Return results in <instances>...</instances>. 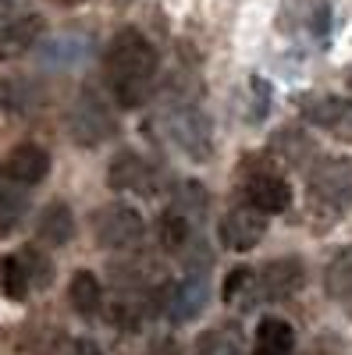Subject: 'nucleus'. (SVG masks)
I'll list each match as a JSON object with an SVG mask.
<instances>
[{
  "label": "nucleus",
  "mask_w": 352,
  "mask_h": 355,
  "mask_svg": "<svg viewBox=\"0 0 352 355\" xmlns=\"http://www.w3.org/2000/svg\"><path fill=\"white\" fill-rule=\"evenodd\" d=\"M160 125H164L167 142H171L182 157H189V160H196V164L210 160V153H214L210 121H207V114H203L196 103H189V100L171 103V107L160 114Z\"/></svg>",
  "instance_id": "nucleus-2"
},
{
  "label": "nucleus",
  "mask_w": 352,
  "mask_h": 355,
  "mask_svg": "<svg viewBox=\"0 0 352 355\" xmlns=\"http://www.w3.org/2000/svg\"><path fill=\"white\" fill-rule=\"evenodd\" d=\"M107 185L114 192H139V196H157V171L135 150H121L107 167Z\"/></svg>",
  "instance_id": "nucleus-7"
},
{
  "label": "nucleus",
  "mask_w": 352,
  "mask_h": 355,
  "mask_svg": "<svg viewBox=\"0 0 352 355\" xmlns=\"http://www.w3.org/2000/svg\"><path fill=\"white\" fill-rule=\"evenodd\" d=\"M185 252V274H207L210 270V249H207V242H192V249L185 245L182 249Z\"/></svg>",
  "instance_id": "nucleus-29"
},
{
  "label": "nucleus",
  "mask_w": 352,
  "mask_h": 355,
  "mask_svg": "<svg viewBox=\"0 0 352 355\" xmlns=\"http://www.w3.org/2000/svg\"><path fill=\"white\" fill-rule=\"evenodd\" d=\"M68 302L78 316H97L100 306H103V284L93 270H75L72 274V284H68Z\"/></svg>",
  "instance_id": "nucleus-14"
},
{
  "label": "nucleus",
  "mask_w": 352,
  "mask_h": 355,
  "mask_svg": "<svg viewBox=\"0 0 352 355\" xmlns=\"http://www.w3.org/2000/svg\"><path fill=\"white\" fill-rule=\"evenodd\" d=\"M207 302H210V281H207V274H189L178 284L167 288L160 306H164L167 320L182 327V323H192L203 309H207Z\"/></svg>",
  "instance_id": "nucleus-8"
},
{
  "label": "nucleus",
  "mask_w": 352,
  "mask_h": 355,
  "mask_svg": "<svg viewBox=\"0 0 352 355\" xmlns=\"http://www.w3.org/2000/svg\"><path fill=\"white\" fill-rule=\"evenodd\" d=\"M68 135H72L75 146H82V150H97V146H103L107 139L117 135V121H114L110 107L93 93V89H85V93L72 103Z\"/></svg>",
  "instance_id": "nucleus-5"
},
{
  "label": "nucleus",
  "mask_w": 352,
  "mask_h": 355,
  "mask_svg": "<svg viewBox=\"0 0 352 355\" xmlns=\"http://www.w3.org/2000/svg\"><path fill=\"white\" fill-rule=\"evenodd\" d=\"M28 288H33V284H28L22 256H4V259H0V291H4L11 302H22L28 295Z\"/></svg>",
  "instance_id": "nucleus-22"
},
{
  "label": "nucleus",
  "mask_w": 352,
  "mask_h": 355,
  "mask_svg": "<svg viewBox=\"0 0 352 355\" xmlns=\"http://www.w3.org/2000/svg\"><path fill=\"white\" fill-rule=\"evenodd\" d=\"M192 355H242V334L235 323H224V327H210L196 338Z\"/></svg>",
  "instance_id": "nucleus-20"
},
{
  "label": "nucleus",
  "mask_w": 352,
  "mask_h": 355,
  "mask_svg": "<svg viewBox=\"0 0 352 355\" xmlns=\"http://www.w3.org/2000/svg\"><path fill=\"white\" fill-rule=\"evenodd\" d=\"M47 174H50V153L43 150V146L22 142V146H15V150H11V157H8V178H11L15 185H22V189L40 185Z\"/></svg>",
  "instance_id": "nucleus-11"
},
{
  "label": "nucleus",
  "mask_w": 352,
  "mask_h": 355,
  "mask_svg": "<svg viewBox=\"0 0 352 355\" xmlns=\"http://www.w3.org/2000/svg\"><path fill=\"white\" fill-rule=\"evenodd\" d=\"M253 288H256V274L249 270V266H235V270L224 277V284H221V299H224L228 306L246 302L249 295H253Z\"/></svg>",
  "instance_id": "nucleus-25"
},
{
  "label": "nucleus",
  "mask_w": 352,
  "mask_h": 355,
  "mask_svg": "<svg viewBox=\"0 0 352 355\" xmlns=\"http://www.w3.org/2000/svg\"><path fill=\"white\" fill-rule=\"evenodd\" d=\"M142 316H146V302L142 299H121V302L110 306V323L121 327V331H139Z\"/></svg>",
  "instance_id": "nucleus-27"
},
{
  "label": "nucleus",
  "mask_w": 352,
  "mask_h": 355,
  "mask_svg": "<svg viewBox=\"0 0 352 355\" xmlns=\"http://www.w3.org/2000/svg\"><path fill=\"white\" fill-rule=\"evenodd\" d=\"M310 202L324 217H342L352 206V160L324 157L310 171Z\"/></svg>",
  "instance_id": "nucleus-3"
},
{
  "label": "nucleus",
  "mask_w": 352,
  "mask_h": 355,
  "mask_svg": "<svg viewBox=\"0 0 352 355\" xmlns=\"http://www.w3.org/2000/svg\"><path fill=\"white\" fill-rule=\"evenodd\" d=\"M292 348H296V331H292L281 316H263L260 327H256V352L288 355Z\"/></svg>",
  "instance_id": "nucleus-17"
},
{
  "label": "nucleus",
  "mask_w": 352,
  "mask_h": 355,
  "mask_svg": "<svg viewBox=\"0 0 352 355\" xmlns=\"http://www.w3.org/2000/svg\"><path fill=\"white\" fill-rule=\"evenodd\" d=\"M263 231H267V214L253 210V206H235L217 224V239L228 252H249L260 245Z\"/></svg>",
  "instance_id": "nucleus-6"
},
{
  "label": "nucleus",
  "mask_w": 352,
  "mask_h": 355,
  "mask_svg": "<svg viewBox=\"0 0 352 355\" xmlns=\"http://www.w3.org/2000/svg\"><path fill=\"white\" fill-rule=\"evenodd\" d=\"M93 239L100 249L110 252H132L146 239V220L135 206L128 202H110L93 217Z\"/></svg>",
  "instance_id": "nucleus-4"
},
{
  "label": "nucleus",
  "mask_w": 352,
  "mask_h": 355,
  "mask_svg": "<svg viewBox=\"0 0 352 355\" xmlns=\"http://www.w3.org/2000/svg\"><path fill=\"white\" fill-rule=\"evenodd\" d=\"M43 33H47V21L40 15H18L4 21L0 25V61H18L28 50H36Z\"/></svg>",
  "instance_id": "nucleus-10"
},
{
  "label": "nucleus",
  "mask_w": 352,
  "mask_h": 355,
  "mask_svg": "<svg viewBox=\"0 0 352 355\" xmlns=\"http://www.w3.org/2000/svg\"><path fill=\"white\" fill-rule=\"evenodd\" d=\"M72 234H75V217H72V210H68L65 202H50L47 210L40 214V220H36V239H40L43 245L57 249V245H68Z\"/></svg>",
  "instance_id": "nucleus-13"
},
{
  "label": "nucleus",
  "mask_w": 352,
  "mask_h": 355,
  "mask_svg": "<svg viewBox=\"0 0 352 355\" xmlns=\"http://www.w3.org/2000/svg\"><path fill=\"white\" fill-rule=\"evenodd\" d=\"M274 153H278L285 164L299 167V160H303L306 153H313V142L303 139L296 128H285V132H278V139H274Z\"/></svg>",
  "instance_id": "nucleus-26"
},
{
  "label": "nucleus",
  "mask_w": 352,
  "mask_h": 355,
  "mask_svg": "<svg viewBox=\"0 0 352 355\" xmlns=\"http://www.w3.org/2000/svg\"><path fill=\"white\" fill-rule=\"evenodd\" d=\"M18 256H22V266H25L28 284H33V288H50V284H53V263H50L36 245H25Z\"/></svg>",
  "instance_id": "nucleus-24"
},
{
  "label": "nucleus",
  "mask_w": 352,
  "mask_h": 355,
  "mask_svg": "<svg viewBox=\"0 0 352 355\" xmlns=\"http://www.w3.org/2000/svg\"><path fill=\"white\" fill-rule=\"evenodd\" d=\"M328 25H331V8H328V4H320L317 15H313V33H317L320 40H328Z\"/></svg>",
  "instance_id": "nucleus-31"
},
{
  "label": "nucleus",
  "mask_w": 352,
  "mask_h": 355,
  "mask_svg": "<svg viewBox=\"0 0 352 355\" xmlns=\"http://www.w3.org/2000/svg\"><path fill=\"white\" fill-rule=\"evenodd\" d=\"M324 291L338 302H349L352 299V245L338 249L328 266H324Z\"/></svg>",
  "instance_id": "nucleus-16"
},
{
  "label": "nucleus",
  "mask_w": 352,
  "mask_h": 355,
  "mask_svg": "<svg viewBox=\"0 0 352 355\" xmlns=\"http://www.w3.org/2000/svg\"><path fill=\"white\" fill-rule=\"evenodd\" d=\"M256 281H260V295L267 302H285L306 284V266L296 256H281L263 266V274Z\"/></svg>",
  "instance_id": "nucleus-9"
},
{
  "label": "nucleus",
  "mask_w": 352,
  "mask_h": 355,
  "mask_svg": "<svg viewBox=\"0 0 352 355\" xmlns=\"http://www.w3.org/2000/svg\"><path fill=\"white\" fill-rule=\"evenodd\" d=\"M85 50H90V40L85 36H53V40H47V46H43V64H50V68H72V64H78L82 57H85Z\"/></svg>",
  "instance_id": "nucleus-18"
},
{
  "label": "nucleus",
  "mask_w": 352,
  "mask_h": 355,
  "mask_svg": "<svg viewBox=\"0 0 352 355\" xmlns=\"http://www.w3.org/2000/svg\"><path fill=\"white\" fill-rule=\"evenodd\" d=\"M249 89H253V96H256L253 121H263V114H267V107H271L274 93H271V85H267V78H263V75H253V78H249Z\"/></svg>",
  "instance_id": "nucleus-30"
},
{
  "label": "nucleus",
  "mask_w": 352,
  "mask_h": 355,
  "mask_svg": "<svg viewBox=\"0 0 352 355\" xmlns=\"http://www.w3.org/2000/svg\"><path fill=\"white\" fill-rule=\"evenodd\" d=\"M103 71L117 107L135 110L157 89V50L139 28H121L103 50Z\"/></svg>",
  "instance_id": "nucleus-1"
},
{
  "label": "nucleus",
  "mask_w": 352,
  "mask_h": 355,
  "mask_svg": "<svg viewBox=\"0 0 352 355\" xmlns=\"http://www.w3.org/2000/svg\"><path fill=\"white\" fill-rule=\"evenodd\" d=\"M253 355H267V352H253Z\"/></svg>",
  "instance_id": "nucleus-33"
},
{
  "label": "nucleus",
  "mask_w": 352,
  "mask_h": 355,
  "mask_svg": "<svg viewBox=\"0 0 352 355\" xmlns=\"http://www.w3.org/2000/svg\"><path fill=\"white\" fill-rule=\"evenodd\" d=\"M25 214H28V196L22 192V185L0 192V239L15 234L18 224L25 220Z\"/></svg>",
  "instance_id": "nucleus-21"
},
{
  "label": "nucleus",
  "mask_w": 352,
  "mask_h": 355,
  "mask_svg": "<svg viewBox=\"0 0 352 355\" xmlns=\"http://www.w3.org/2000/svg\"><path fill=\"white\" fill-rule=\"evenodd\" d=\"M157 242L167 252H182L192 242V220L185 214H178L174 206H171V210H164L160 220H157Z\"/></svg>",
  "instance_id": "nucleus-19"
},
{
  "label": "nucleus",
  "mask_w": 352,
  "mask_h": 355,
  "mask_svg": "<svg viewBox=\"0 0 352 355\" xmlns=\"http://www.w3.org/2000/svg\"><path fill=\"white\" fill-rule=\"evenodd\" d=\"M246 199L260 214H285L292 206V189L281 174H256L246 185Z\"/></svg>",
  "instance_id": "nucleus-12"
},
{
  "label": "nucleus",
  "mask_w": 352,
  "mask_h": 355,
  "mask_svg": "<svg viewBox=\"0 0 352 355\" xmlns=\"http://www.w3.org/2000/svg\"><path fill=\"white\" fill-rule=\"evenodd\" d=\"M349 85H352V78H349Z\"/></svg>",
  "instance_id": "nucleus-34"
},
{
  "label": "nucleus",
  "mask_w": 352,
  "mask_h": 355,
  "mask_svg": "<svg viewBox=\"0 0 352 355\" xmlns=\"http://www.w3.org/2000/svg\"><path fill=\"white\" fill-rule=\"evenodd\" d=\"M68 355H100V345H97V341H90V338H75Z\"/></svg>",
  "instance_id": "nucleus-32"
},
{
  "label": "nucleus",
  "mask_w": 352,
  "mask_h": 355,
  "mask_svg": "<svg viewBox=\"0 0 352 355\" xmlns=\"http://www.w3.org/2000/svg\"><path fill=\"white\" fill-rule=\"evenodd\" d=\"M303 117L317 128H342L352 117V107L342 96H310L303 103Z\"/></svg>",
  "instance_id": "nucleus-15"
},
{
  "label": "nucleus",
  "mask_w": 352,
  "mask_h": 355,
  "mask_svg": "<svg viewBox=\"0 0 352 355\" xmlns=\"http://www.w3.org/2000/svg\"><path fill=\"white\" fill-rule=\"evenodd\" d=\"M4 103L11 110H33L36 107V96L28 93V82L25 78H11V82H4Z\"/></svg>",
  "instance_id": "nucleus-28"
},
{
  "label": "nucleus",
  "mask_w": 352,
  "mask_h": 355,
  "mask_svg": "<svg viewBox=\"0 0 352 355\" xmlns=\"http://www.w3.org/2000/svg\"><path fill=\"white\" fill-rule=\"evenodd\" d=\"M207 206H210V196H207V189H203L199 182H185V185L178 189V196H174V210L185 214L192 224L207 214Z\"/></svg>",
  "instance_id": "nucleus-23"
}]
</instances>
